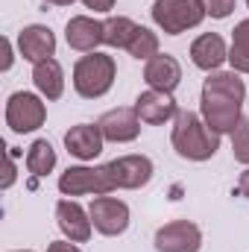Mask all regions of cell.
Masks as SVG:
<instances>
[{"instance_id": "cell-11", "label": "cell", "mask_w": 249, "mask_h": 252, "mask_svg": "<svg viewBox=\"0 0 249 252\" xmlns=\"http://www.w3.org/2000/svg\"><path fill=\"white\" fill-rule=\"evenodd\" d=\"M109 170L118 190H138L153 179V161L147 156H121L109 161Z\"/></svg>"}, {"instance_id": "cell-31", "label": "cell", "mask_w": 249, "mask_h": 252, "mask_svg": "<svg viewBox=\"0 0 249 252\" xmlns=\"http://www.w3.org/2000/svg\"><path fill=\"white\" fill-rule=\"evenodd\" d=\"M247 6H249V0H247Z\"/></svg>"}, {"instance_id": "cell-12", "label": "cell", "mask_w": 249, "mask_h": 252, "mask_svg": "<svg viewBox=\"0 0 249 252\" xmlns=\"http://www.w3.org/2000/svg\"><path fill=\"white\" fill-rule=\"evenodd\" d=\"M97 126H100L103 138L112 141V144H129V141H135L141 135V118H138L135 106L132 109L129 106H118V109L106 112L97 121Z\"/></svg>"}, {"instance_id": "cell-28", "label": "cell", "mask_w": 249, "mask_h": 252, "mask_svg": "<svg viewBox=\"0 0 249 252\" xmlns=\"http://www.w3.org/2000/svg\"><path fill=\"white\" fill-rule=\"evenodd\" d=\"M235 190H238V196H247V199H249V167L241 173V179H238V188H235Z\"/></svg>"}, {"instance_id": "cell-22", "label": "cell", "mask_w": 249, "mask_h": 252, "mask_svg": "<svg viewBox=\"0 0 249 252\" xmlns=\"http://www.w3.org/2000/svg\"><path fill=\"white\" fill-rule=\"evenodd\" d=\"M126 53L132 56V59H153L156 53H158V35L153 32V30H147V27H138L135 30V35H132V41H129V47H126Z\"/></svg>"}, {"instance_id": "cell-9", "label": "cell", "mask_w": 249, "mask_h": 252, "mask_svg": "<svg viewBox=\"0 0 249 252\" xmlns=\"http://www.w3.org/2000/svg\"><path fill=\"white\" fill-rule=\"evenodd\" d=\"M56 226L62 229V235L73 244H85L94 232V223H91V214L70 196H64L56 202Z\"/></svg>"}, {"instance_id": "cell-14", "label": "cell", "mask_w": 249, "mask_h": 252, "mask_svg": "<svg viewBox=\"0 0 249 252\" xmlns=\"http://www.w3.org/2000/svg\"><path fill=\"white\" fill-rule=\"evenodd\" d=\"M103 144H106V138L97 124H76L64 132V147L79 161H94L103 153Z\"/></svg>"}, {"instance_id": "cell-24", "label": "cell", "mask_w": 249, "mask_h": 252, "mask_svg": "<svg viewBox=\"0 0 249 252\" xmlns=\"http://www.w3.org/2000/svg\"><path fill=\"white\" fill-rule=\"evenodd\" d=\"M205 9H208L211 18L223 21V18H229L235 12V0H205Z\"/></svg>"}, {"instance_id": "cell-15", "label": "cell", "mask_w": 249, "mask_h": 252, "mask_svg": "<svg viewBox=\"0 0 249 252\" xmlns=\"http://www.w3.org/2000/svg\"><path fill=\"white\" fill-rule=\"evenodd\" d=\"M144 82L150 88H156V91L173 94L176 85L182 82V64H179V59L170 56V53H156L153 59H147V64H144Z\"/></svg>"}, {"instance_id": "cell-23", "label": "cell", "mask_w": 249, "mask_h": 252, "mask_svg": "<svg viewBox=\"0 0 249 252\" xmlns=\"http://www.w3.org/2000/svg\"><path fill=\"white\" fill-rule=\"evenodd\" d=\"M232 156H235V161L249 167V124L247 121H241V126L232 132Z\"/></svg>"}, {"instance_id": "cell-20", "label": "cell", "mask_w": 249, "mask_h": 252, "mask_svg": "<svg viewBox=\"0 0 249 252\" xmlns=\"http://www.w3.org/2000/svg\"><path fill=\"white\" fill-rule=\"evenodd\" d=\"M135 30H138V24H135L132 18L115 15V18L103 21V44L118 47V50H126L129 41H132V35H135Z\"/></svg>"}, {"instance_id": "cell-1", "label": "cell", "mask_w": 249, "mask_h": 252, "mask_svg": "<svg viewBox=\"0 0 249 252\" xmlns=\"http://www.w3.org/2000/svg\"><path fill=\"white\" fill-rule=\"evenodd\" d=\"M247 82L238 70H214L202 82L199 115L217 135H232L244 121Z\"/></svg>"}, {"instance_id": "cell-30", "label": "cell", "mask_w": 249, "mask_h": 252, "mask_svg": "<svg viewBox=\"0 0 249 252\" xmlns=\"http://www.w3.org/2000/svg\"><path fill=\"white\" fill-rule=\"evenodd\" d=\"M15 252H32V250H15Z\"/></svg>"}, {"instance_id": "cell-29", "label": "cell", "mask_w": 249, "mask_h": 252, "mask_svg": "<svg viewBox=\"0 0 249 252\" xmlns=\"http://www.w3.org/2000/svg\"><path fill=\"white\" fill-rule=\"evenodd\" d=\"M44 3H50V6H70L73 0H44Z\"/></svg>"}, {"instance_id": "cell-25", "label": "cell", "mask_w": 249, "mask_h": 252, "mask_svg": "<svg viewBox=\"0 0 249 252\" xmlns=\"http://www.w3.org/2000/svg\"><path fill=\"white\" fill-rule=\"evenodd\" d=\"M47 252H82V250H79L73 241L64 238V241H53V244H47Z\"/></svg>"}, {"instance_id": "cell-18", "label": "cell", "mask_w": 249, "mask_h": 252, "mask_svg": "<svg viewBox=\"0 0 249 252\" xmlns=\"http://www.w3.org/2000/svg\"><path fill=\"white\" fill-rule=\"evenodd\" d=\"M32 85L44 100H59L64 94V70L56 59L32 64Z\"/></svg>"}, {"instance_id": "cell-13", "label": "cell", "mask_w": 249, "mask_h": 252, "mask_svg": "<svg viewBox=\"0 0 249 252\" xmlns=\"http://www.w3.org/2000/svg\"><path fill=\"white\" fill-rule=\"evenodd\" d=\"M135 112H138L141 124L161 126V124H167V121H176L179 106H176L173 94H167V91H156V88H147L144 94H138V100H135Z\"/></svg>"}, {"instance_id": "cell-8", "label": "cell", "mask_w": 249, "mask_h": 252, "mask_svg": "<svg viewBox=\"0 0 249 252\" xmlns=\"http://www.w3.org/2000/svg\"><path fill=\"white\" fill-rule=\"evenodd\" d=\"M156 250L158 252H199L202 247V232L190 220H173L164 223L156 232Z\"/></svg>"}, {"instance_id": "cell-2", "label": "cell", "mask_w": 249, "mask_h": 252, "mask_svg": "<svg viewBox=\"0 0 249 252\" xmlns=\"http://www.w3.org/2000/svg\"><path fill=\"white\" fill-rule=\"evenodd\" d=\"M170 144L187 161H208L220 150V135L202 121V115H196V112H179L176 121H173Z\"/></svg>"}, {"instance_id": "cell-7", "label": "cell", "mask_w": 249, "mask_h": 252, "mask_svg": "<svg viewBox=\"0 0 249 252\" xmlns=\"http://www.w3.org/2000/svg\"><path fill=\"white\" fill-rule=\"evenodd\" d=\"M88 214L94 229L106 238H118L129 229V205L118 196H94L88 205Z\"/></svg>"}, {"instance_id": "cell-26", "label": "cell", "mask_w": 249, "mask_h": 252, "mask_svg": "<svg viewBox=\"0 0 249 252\" xmlns=\"http://www.w3.org/2000/svg\"><path fill=\"white\" fill-rule=\"evenodd\" d=\"M85 9H94V12H112L118 0H82Z\"/></svg>"}, {"instance_id": "cell-17", "label": "cell", "mask_w": 249, "mask_h": 252, "mask_svg": "<svg viewBox=\"0 0 249 252\" xmlns=\"http://www.w3.org/2000/svg\"><path fill=\"white\" fill-rule=\"evenodd\" d=\"M190 62L205 73H214V70H220L223 62H229V47L217 32H202L190 44Z\"/></svg>"}, {"instance_id": "cell-10", "label": "cell", "mask_w": 249, "mask_h": 252, "mask_svg": "<svg viewBox=\"0 0 249 252\" xmlns=\"http://www.w3.org/2000/svg\"><path fill=\"white\" fill-rule=\"evenodd\" d=\"M18 53L24 56V62H44L56 56V35L50 27L44 24H30L18 32Z\"/></svg>"}, {"instance_id": "cell-16", "label": "cell", "mask_w": 249, "mask_h": 252, "mask_svg": "<svg viewBox=\"0 0 249 252\" xmlns=\"http://www.w3.org/2000/svg\"><path fill=\"white\" fill-rule=\"evenodd\" d=\"M64 41L79 53H94L103 44V21L91 15H73L64 27Z\"/></svg>"}, {"instance_id": "cell-19", "label": "cell", "mask_w": 249, "mask_h": 252, "mask_svg": "<svg viewBox=\"0 0 249 252\" xmlns=\"http://www.w3.org/2000/svg\"><path fill=\"white\" fill-rule=\"evenodd\" d=\"M53 167H56V150H53V144L47 138L32 141V147L27 150V170L32 176H47V173H53Z\"/></svg>"}, {"instance_id": "cell-4", "label": "cell", "mask_w": 249, "mask_h": 252, "mask_svg": "<svg viewBox=\"0 0 249 252\" xmlns=\"http://www.w3.org/2000/svg\"><path fill=\"white\" fill-rule=\"evenodd\" d=\"M150 15L164 35H182L205 21L208 9L205 0H156Z\"/></svg>"}, {"instance_id": "cell-6", "label": "cell", "mask_w": 249, "mask_h": 252, "mask_svg": "<svg viewBox=\"0 0 249 252\" xmlns=\"http://www.w3.org/2000/svg\"><path fill=\"white\" fill-rule=\"evenodd\" d=\"M47 121V106L38 94L32 91H15L6 100V126L18 135L24 132H35Z\"/></svg>"}, {"instance_id": "cell-3", "label": "cell", "mask_w": 249, "mask_h": 252, "mask_svg": "<svg viewBox=\"0 0 249 252\" xmlns=\"http://www.w3.org/2000/svg\"><path fill=\"white\" fill-rule=\"evenodd\" d=\"M115 79H118V64L112 56H106L100 50L85 53L73 64V91L85 100H97V97L109 94Z\"/></svg>"}, {"instance_id": "cell-5", "label": "cell", "mask_w": 249, "mask_h": 252, "mask_svg": "<svg viewBox=\"0 0 249 252\" xmlns=\"http://www.w3.org/2000/svg\"><path fill=\"white\" fill-rule=\"evenodd\" d=\"M59 190L64 196H109L118 188H115L109 164H100V167L79 164V167H67L59 176Z\"/></svg>"}, {"instance_id": "cell-21", "label": "cell", "mask_w": 249, "mask_h": 252, "mask_svg": "<svg viewBox=\"0 0 249 252\" xmlns=\"http://www.w3.org/2000/svg\"><path fill=\"white\" fill-rule=\"evenodd\" d=\"M229 64L238 73H249V18L238 21L232 30V47H229Z\"/></svg>"}, {"instance_id": "cell-27", "label": "cell", "mask_w": 249, "mask_h": 252, "mask_svg": "<svg viewBox=\"0 0 249 252\" xmlns=\"http://www.w3.org/2000/svg\"><path fill=\"white\" fill-rule=\"evenodd\" d=\"M12 62H15L12 41H9V38H3V70H12Z\"/></svg>"}]
</instances>
